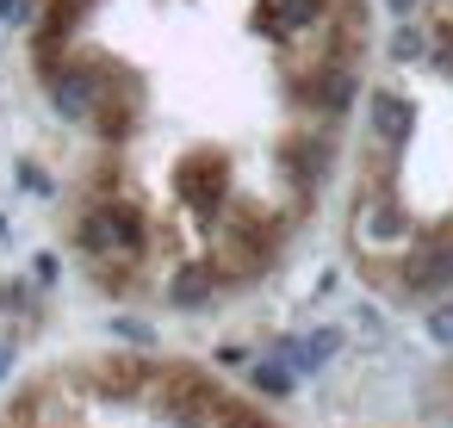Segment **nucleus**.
<instances>
[{
    "mask_svg": "<svg viewBox=\"0 0 453 428\" xmlns=\"http://www.w3.org/2000/svg\"><path fill=\"white\" fill-rule=\"evenodd\" d=\"M100 385H106V391H119V397H131V391L143 385V360H125V354H119V360H106V366H100Z\"/></svg>",
    "mask_w": 453,
    "mask_h": 428,
    "instance_id": "obj_1",
    "label": "nucleus"
},
{
    "mask_svg": "<svg viewBox=\"0 0 453 428\" xmlns=\"http://www.w3.org/2000/svg\"><path fill=\"white\" fill-rule=\"evenodd\" d=\"M255 385H261V391H286V385H292V378H286V372H280V366H255Z\"/></svg>",
    "mask_w": 453,
    "mask_h": 428,
    "instance_id": "obj_2",
    "label": "nucleus"
},
{
    "mask_svg": "<svg viewBox=\"0 0 453 428\" xmlns=\"http://www.w3.org/2000/svg\"><path fill=\"white\" fill-rule=\"evenodd\" d=\"M428 329H434V341H447V348H453V310H441Z\"/></svg>",
    "mask_w": 453,
    "mask_h": 428,
    "instance_id": "obj_3",
    "label": "nucleus"
}]
</instances>
